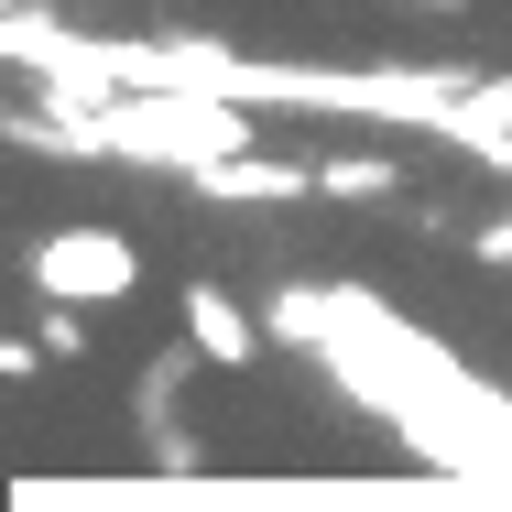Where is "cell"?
<instances>
[{
  "instance_id": "cell-1",
  "label": "cell",
  "mask_w": 512,
  "mask_h": 512,
  "mask_svg": "<svg viewBox=\"0 0 512 512\" xmlns=\"http://www.w3.org/2000/svg\"><path fill=\"white\" fill-rule=\"evenodd\" d=\"M33 295H55V306H131L142 295V251L120 240V229H99V218H66V229H44L33 251Z\"/></svg>"
},
{
  "instance_id": "cell-2",
  "label": "cell",
  "mask_w": 512,
  "mask_h": 512,
  "mask_svg": "<svg viewBox=\"0 0 512 512\" xmlns=\"http://www.w3.org/2000/svg\"><path fill=\"white\" fill-rule=\"evenodd\" d=\"M186 349H197V360H218V371H251V360H262V327L229 306L218 284H186Z\"/></svg>"
},
{
  "instance_id": "cell-3",
  "label": "cell",
  "mask_w": 512,
  "mask_h": 512,
  "mask_svg": "<svg viewBox=\"0 0 512 512\" xmlns=\"http://www.w3.org/2000/svg\"><path fill=\"white\" fill-rule=\"evenodd\" d=\"M316 197H393V164H327Z\"/></svg>"
},
{
  "instance_id": "cell-4",
  "label": "cell",
  "mask_w": 512,
  "mask_h": 512,
  "mask_svg": "<svg viewBox=\"0 0 512 512\" xmlns=\"http://www.w3.org/2000/svg\"><path fill=\"white\" fill-rule=\"evenodd\" d=\"M480 262H512V218H491V229H480Z\"/></svg>"
},
{
  "instance_id": "cell-5",
  "label": "cell",
  "mask_w": 512,
  "mask_h": 512,
  "mask_svg": "<svg viewBox=\"0 0 512 512\" xmlns=\"http://www.w3.org/2000/svg\"><path fill=\"white\" fill-rule=\"evenodd\" d=\"M425 11H458V0H425Z\"/></svg>"
}]
</instances>
